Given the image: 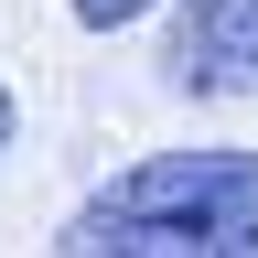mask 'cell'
Returning <instances> with one entry per match:
<instances>
[{
    "mask_svg": "<svg viewBox=\"0 0 258 258\" xmlns=\"http://www.w3.org/2000/svg\"><path fill=\"white\" fill-rule=\"evenodd\" d=\"M11 129H22V108H11V86H0V151H11Z\"/></svg>",
    "mask_w": 258,
    "mask_h": 258,
    "instance_id": "obj_4",
    "label": "cell"
},
{
    "mask_svg": "<svg viewBox=\"0 0 258 258\" xmlns=\"http://www.w3.org/2000/svg\"><path fill=\"white\" fill-rule=\"evenodd\" d=\"M64 11H76L86 32H118V22H140V11H151V0H64Z\"/></svg>",
    "mask_w": 258,
    "mask_h": 258,
    "instance_id": "obj_3",
    "label": "cell"
},
{
    "mask_svg": "<svg viewBox=\"0 0 258 258\" xmlns=\"http://www.w3.org/2000/svg\"><path fill=\"white\" fill-rule=\"evenodd\" d=\"M161 64L183 97H247L258 86V0H183Z\"/></svg>",
    "mask_w": 258,
    "mask_h": 258,
    "instance_id": "obj_2",
    "label": "cell"
},
{
    "mask_svg": "<svg viewBox=\"0 0 258 258\" xmlns=\"http://www.w3.org/2000/svg\"><path fill=\"white\" fill-rule=\"evenodd\" d=\"M76 258H237L258 247V151H161L64 215Z\"/></svg>",
    "mask_w": 258,
    "mask_h": 258,
    "instance_id": "obj_1",
    "label": "cell"
}]
</instances>
